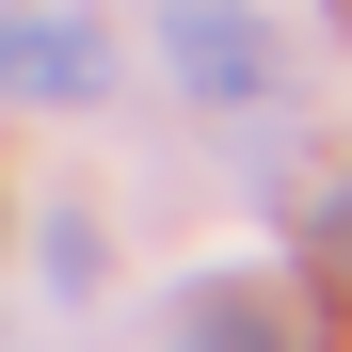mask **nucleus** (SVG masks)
<instances>
[{"label":"nucleus","instance_id":"f03ea898","mask_svg":"<svg viewBox=\"0 0 352 352\" xmlns=\"http://www.w3.org/2000/svg\"><path fill=\"white\" fill-rule=\"evenodd\" d=\"M160 48H176V80H192L208 112H224V96H272V32L241 16V0H176Z\"/></svg>","mask_w":352,"mask_h":352},{"label":"nucleus","instance_id":"7ed1b4c3","mask_svg":"<svg viewBox=\"0 0 352 352\" xmlns=\"http://www.w3.org/2000/svg\"><path fill=\"white\" fill-rule=\"evenodd\" d=\"M176 352H288V320H272V305H241V288H208V305L176 320Z\"/></svg>","mask_w":352,"mask_h":352},{"label":"nucleus","instance_id":"39448f33","mask_svg":"<svg viewBox=\"0 0 352 352\" xmlns=\"http://www.w3.org/2000/svg\"><path fill=\"white\" fill-rule=\"evenodd\" d=\"M336 16H352V0H336Z\"/></svg>","mask_w":352,"mask_h":352},{"label":"nucleus","instance_id":"f257e3e1","mask_svg":"<svg viewBox=\"0 0 352 352\" xmlns=\"http://www.w3.org/2000/svg\"><path fill=\"white\" fill-rule=\"evenodd\" d=\"M0 96H112V32L48 16V0H0Z\"/></svg>","mask_w":352,"mask_h":352},{"label":"nucleus","instance_id":"20e7f679","mask_svg":"<svg viewBox=\"0 0 352 352\" xmlns=\"http://www.w3.org/2000/svg\"><path fill=\"white\" fill-rule=\"evenodd\" d=\"M305 241H320V256H352V160H336L320 192H305Z\"/></svg>","mask_w":352,"mask_h":352}]
</instances>
